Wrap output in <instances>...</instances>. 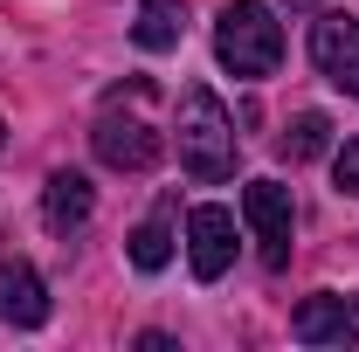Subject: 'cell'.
I'll list each match as a JSON object with an SVG mask.
<instances>
[{"mask_svg": "<svg viewBox=\"0 0 359 352\" xmlns=\"http://www.w3.org/2000/svg\"><path fill=\"white\" fill-rule=\"evenodd\" d=\"M90 145H97V159H104V166H118V173H145V166H159V152H166V138L152 132L145 118H118V104L97 118Z\"/></svg>", "mask_w": 359, "mask_h": 352, "instance_id": "obj_3", "label": "cell"}, {"mask_svg": "<svg viewBox=\"0 0 359 352\" xmlns=\"http://www.w3.org/2000/svg\"><path fill=\"white\" fill-rule=\"evenodd\" d=\"M276 145H283V159H290V166H304V159H318V152L332 145V118H325V111H297V118H290V132L276 138Z\"/></svg>", "mask_w": 359, "mask_h": 352, "instance_id": "obj_11", "label": "cell"}, {"mask_svg": "<svg viewBox=\"0 0 359 352\" xmlns=\"http://www.w3.org/2000/svg\"><path fill=\"white\" fill-rule=\"evenodd\" d=\"M215 55H222V69H235V76H276V62H283L276 14H269L263 0H228L222 21H215Z\"/></svg>", "mask_w": 359, "mask_h": 352, "instance_id": "obj_2", "label": "cell"}, {"mask_svg": "<svg viewBox=\"0 0 359 352\" xmlns=\"http://www.w3.org/2000/svg\"><path fill=\"white\" fill-rule=\"evenodd\" d=\"M332 180H339V194H353V201H359V138H346V145H339Z\"/></svg>", "mask_w": 359, "mask_h": 352, "instance_id": "obj_13", "label": "cell"}, {"mask_svg": "<svg viewBox=\"0 0 359 352\" xmlns=\"http://www.w3.org/2000/svg\"><path fill=\"white\" fill-rule=\"evenodd\" d=\"M166 263H173V228H166V215H159V221H145V228H132V269L159 276Z\"/></svg>", "mask_w": 359, "mask_h": 352, "instance_id": "obj_12", "label": "cell"}, {"mask_svg": "<svg viewBox=\"0 0 359 352\" xmlns=\"http://www.w3.org/2000/svg\"><path fill=\"white\" fill-rule=\"evenodd\" d=\"M187 263H194L201 283L228 276V263H235V215L228 208H194L187 215Z\"/></svg>", "mask_w": 359, "mask_h": 352, "instance_id": "obj_6", "label": "cell"}, {"mask_svg": "<svg viewBox=\"0 0 359 352\" xmlns=\"http://www.w3.org/2000/svg\"><path fill=\"white\" fill-rule=\"evenodd\" d=\"M311 62H318V76H332L346 97H359V14H325L318 21Z\"/></svg>", "mask_w": 359, "mask_h": 352, "instance_id": "obj_5", "label": "cell"}, {"mask_svg": "<svg viewBox=\"0 0 359 352\" xmlns=\"http://www.w3.org/2000/svg\"><path fill=\"white\" fill-rule=\"evenodd\" d=\"M290 332H297L304 346H359V304H346L339 290H318V297L297 304Z\"/></svg>", "mask_w": 359, "mask_h": 352, "instance_id": "obj_7", "label": "cell"}, {"mask_svg": "<svg viewBox=\"0 0 359 352\" xmlns=\"http://www.w3.org/2000/svg\"><path fill=\"white\" fill-rule=\"evenodd\" d=\"M242 221L256 228L269 269L290 263V187H276V180H249V187H242Z\"/></svg>", "mask_w": 359, "mask_h": 352, "instance_id": "obj_4", "label": "cell"}, {"mask_svg": "<svg viewBox=\"0 0 359 352\" xmlns=\"http://www.w3.org/2000/svg\"><path fill=\"white\" fill-rule=\"evenodd\" d=\"M90 208H97V194H90V180L83 173H48V187H42V221L55 228V235H69V228H83L90 221Z\"/></svg>", "mask_w": 359, "mask_h": 352, "instance_id": "obj_9", "label": "cell"}, {"mask_svg": "<svg viewBox=\"0 0 359 352\" xmlns=\"http://www.w3.org/2000/svg\"><path fill=\"white\" fill-rule=\"evenodd\" d=\"M180 166L215 187V180L235 173V118L222 111V97L208 83H187L180 90Z\"/></svg>", "mask_w": 359, "mask_h": 352, "instance_id": "obj_1", "label": "cell"}, {"mask_svg": "<svg viewBox=\"0 0 359 352\" xmlns=\"http://www.w3.org/2000/svg\"><path fill=\"white\" fill-rule=\"evenodd\" d=\"M290 7H311V0H290Z\"/></svg>", "mask_w": 359, "mask_h": 352, "instance_id": "obj_14", "label": "cell"}, {"mask_svg": "<svg viewBox=\"0 0 359 352\" xmlns=\"http://www.w3.org/2000/svg\"><path fill=\"white\" fill-rule=\"evenodd\" d=\"M0 318H7L14 332L48 325V290H42V276L28 263H0Z\"/></svg>", "mask_w": 359, "mask_h": 352, "instance_id": "obj_8", "label": "cell"}, {"mask_svg": "<svg viewBox=\"0 0 359 352\" xmlns=\"http://www.w3.org/2000/svg\"><path fill=\"white\" fill-rule=\"evenodd\" d=\"M180 35H187V0H138V21H132L138 48L166 55V48H180Z\"/></svg>", "mask_w": 359, "mask_h": 352, "instance_id": "obj_10", "label": "cell"}]
</instances>
